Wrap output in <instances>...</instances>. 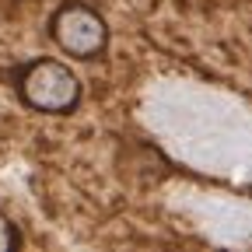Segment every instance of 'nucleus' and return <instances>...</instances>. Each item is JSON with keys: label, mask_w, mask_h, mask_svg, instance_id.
Returning <instances> with one entry per match:
<instances>
[{"label": "nucleus", "mask_w": 252, "mask_h": 252, "mask_svg": "<svg viewBox=\"0 0 252 252\" xmlns=\"http://www.w3.org/2000/svg\"><path fill=\"white\" fill-rule=\"evenodd\" d=\"M11 88L18 94V102L39 116H74L84 98V84L77 70L56 56L18 63L11 70Z\"/></svg>", "instance_id": "1"}, {"label": "nucleus", "mask_w": 252, "mask_h": 252, "mask_svg": "<svg viewBox=\"0 0 252 252\" xmlns=\"http://www.w3.org/2000/svg\"><path fill=\"white\" fill-rule=\"evenodd\" d=\"M49 39L63 56L98 63L109 53V21L88 0H63L49 14Z\"/></svg>", "instance_id": "2"}, {"label": "nucleus", "mask_w": 252, "mask_h": 252, "mask_svg": "<svg viewBox=\"0 0 252 252\" xmlns=\"http://www.w3.org/2000/svg\"><path fill=\"white\" fill-rule=\"evenodd\" d=\"M25 245V235H21V228L14 224V220L0 210V252H18Z\"/></svg>", "instance_id": "3"}]
</instances>
